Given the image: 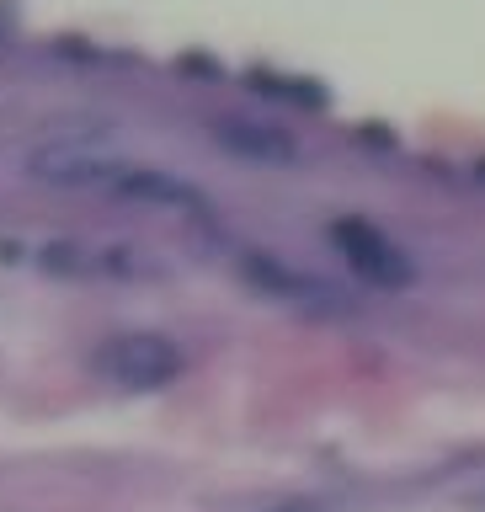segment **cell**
I'll use <instances>...</instances> for the list:
<instances>
[{
	"label": "cell",
	"mask_w": 485,
	"mask_h": 512,
	"mask_svg": "<svg viewBox=\"0 0 485 512\" xmlns=\"http://www.w3.org/2000/svg\"><path fill=\"white\" fill-rule=\"evenodd\" d=\"M27 176L43 187H64V192H86V187H112V176L123 171V160L112 155V139L102 128H75V134H48L43 144L27 150Z\"/></svg>",
	"instance_id": "6da1fadb"
},
{
	"label": "cell",
	"mask_w": 485,
	"mask_h": 512,
	"mask_svg": "<svg viewBox=\"0 0 485 512\" xmlns=\"http://www.w3.org/2000/svg\"><path fill=\"white\" fill-rule=\"evenodd\" d=\"M331 246L347 256V267L358 272L368 288L400 294V288H411V283H416L411 256L400 251L395 240L379 230V224H368V219H336V224H331Z\"/></svg>",
	"instance_id": "7a4b0ae2"
},
{
	"label": "cell",
	"mask_w": 485,
	"mask_h": 512,
	"mask_svg": "<svg viewBox=\"0 0 485 512\" xmlns=\"http://www.w3.org/2000/svg\"><path fill=\"white\" fill-rule=\"evenodd\" d=\"M96 368L123 390H160V384L182 374V347L160 331H128L96 352Z\"/></svg>",
	"instance_id": "3957f363"
},
{
	"label": "cell",
	"mask_w": 485,
	"mask_h": 512,
	"mask_svg": "<svg viewBox=\"0 0 485 512\" xmlns=\"http://www.w3.org/2000/svg\"><path fill=\"white\" fill-rule=\"evenodd\" d=\"M112 198H128V203H150L160 214H182V219H208L214 214V203H208L203 187H192L187 176L176 171H160V166H128L112 176Z\"/></svg>",
	"instance_id": "277c9868"
},
{
	"label": "cell",
	"mask_w": 485,
	"mask_h": 512,
	"mask_svg": "<svg viewBox=\"0 0 485 512\" xmlns=\"http://www.w3.org/2000/svg\"><path fill=\"white\" fill-rule=\"evenodd\" d=\"M240 272H246V278L262 288V294H272V299L304 304V310H347L342 288H331L326 278H315V272L288 267L283 256H272V251H246V256H240Z\"/></svg>",
	"instance_id": "5b68a950"
},
{
	"label": "cell",
	"mask_w": 485,
	"mask_h": 512,
	"mask_svg": "<svg viewBox=\"0 0 485 512\" xmlns=\"http://www.w3.org/2000/svg\"><path fill=\"white\" fill-rule=\"evenodd\" d=\"M208 134L224 155L251 160V166H294L299 160V139L267 118H214Z\"/></svg>",
	"instance_id": "8992f818"
},
{
	"label": "cell",
	"mask_w": 485,
	"mask_h": 512,
	"mask_svg": "<svg viewBox=\"0 0 485 512\" xmlns=\"http://www.w3.org/2000/svg\"><path fill=\"white\" fill-rule=\"evenodd\" d=\"M267 512H326L320 502H278V507H267Z\"/></svg>",
	"instance_id": "52a82bcc"
},
{
	"label": "cell",
	"mask_w": 485,
	"mask_h": 512,
	"mask_svg": "<svg viewBox=\"0 0 485 512\" xmlns=\"http://www.w3.org/2000/svg\"><path fill=\"white\" fill-rule=\"evenodd\" d=\"M470 507H475V512H485V486H475V491H470Z\"/></svg>",
	"instance_id": "ba28073f"
},
{
	"label": "cell",
	"mask_w": 485,
	"mask_h": 512,
	"mask_svg": "<svg viewBox=\"0 0 485 512\" xmlns=\"http://www.w3.org/2000/svg\"><path fill=\"white\" fill-rule=\"evenodd\" d=\"M480 176H485V166H480Z\"/></svg>",
	"instance_id": "9c48e42d"
}]
</instances>
